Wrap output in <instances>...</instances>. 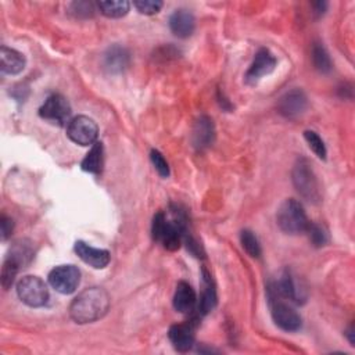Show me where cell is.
<instances>
[{"label":"cell","instance_id":"cell-1","mask_svg":"<svg viewBox=\"0 0 355 355\" xmlns=\"http://www.w3.org/2000/svg\"><path fill=\"white\" fill-rule=\"evenodd\" d=\"M110 308L108 293L101 287H89L80 291L69 305V315L79 324L101 319Z\"/></svg>","mask_w":355,"mask_h":355},{"label":"cell","instance_id":"cell-2","mask_svg":"<svg viewBox=\"0 0 355 355\" xmlns=\"http://www.w3.org/2000/svg\"><path fill=\"white\" fill-rule=\"evenodd\" d=\"M184 233H187L186 222L166 220L164 212H157L154 215L151 223V236L153 240L161 243L165 250L176 251L183 241Z\"/></svg>","mask_w":355,"mask_h":355},{"label":"cell","instance_id":"cell-3","mask_svg":"<svg viewBox=\"0 0 355 355\" xmlns=\"http://www.w3.org/2000/svg\"><path fill=\"white\" fill-rule=\"evenodd\" d=\"M277 226L287 234L305 233L309 220L304 211V207L294 198L284 200L276 214Z\"/></svg>","mask_w":355,"mask_h":355},{"label":"cell","instance_id":"cell-4","mask_svg":"<svg viewBox=\"0 0 355 355\" xmlns=\"http://www.w3.org/2000/svg\"><path fill=\"white\" fill-rule=\"evenodd\" d=\"M293 184L298 194L309 201L318 202L320 200V187L312 165L306 158H298L293 168Z\"/></svg>","mask_w":355,"mask_h":355},{"label":"cell","instance_id":"cell-5","mask_svg":"<svg viewBox=\"0 0 355 355\" xmlns=\"http://www.w3.org/2000/svg\"><path fill=\"white\" fill-rule=\"evenodd\" d=\"M17 295L28 306L40 308L49 300V288L37 276H24L17 283Z\"/></svg>","mask_w":355,"mask_h":355},{"label":"cell","instance_id":"cell-6","mask_svg":"<svg viewBox=\"0 0 355 355\" xmlns=\"http://www.w3.org/2000/svg\"><path fill=\"white\" fill-rule=\"evenodd\" d=\"M269 304H270V313L273 322L284 331H297L301 329L302 320L298 312L291 308L288 304L283 302L280 297L269 294Z\"/></svg>","mask_w":355,"mask_h":355},{"label":"cell","instance_id":"cell-7","mask_svg":"<svg viewBox=\"0 0 355 355\" xmlns=\"http://www.w3.org/2000/svg\"><path fill=\"white\" fill-rule=\"evenodd\" d=\"M67 135L73 143L79 146H90L97 140L98 128L92 118L86 115H78L68 122Z\"/></svg>","mask_w":355,"mask_h":355},{"label":"cell","instance_id":"cell-8","mask_svg":"<svg viewBox=\"0 0 355 355\" xmlns=\"http://www.w3.org/2000/svg\"><path fill=\"white\" fill-rule=\"evenodd\" d=\"M79 282H80V272L75 265H60V266H55L49 273L50 286L61 294L73 293L78 288Z\"/></svg>","mask_w":355,"mask_h":355},{"label":"cell","instance_id":"cell-9","mask_svg":"<svg viewBox=\"0 0 355 355\" xmlns=\"http://www.w3.org/2000/svg\"><path fill=\"white\" fill-rule=\"evenodd\" d=\"M39 115L43 119H47L50 122H54L62 126L67 122H69L71 105L64 96L54 93L44 100L43 105L39 108Z\"/></svg>","mask_w":355,"mask_h":355},{"label":"cell","instance_id":"cell-10","mask_svg":"<svg viewBox=\"0 0 355 355\" xmlns=\"http://www.w3.org/2000/svg\"><path fill=\"white\" fill-rule=\"evenodd\" d=\"M26 257H32L31 251L25 244L21 243H17V245H14L11 252L6 257L1 268V286L4 290H8L12 286L21 265H24L26 261Z\"/></svg>","mask_w":355,"mask_h":355},{"label":"cell","instance_id":"cell-11","mask_svg":"<svg viewBox=\"0 0 355 355\" xmlns=\"http://www.w3.org/2000/svg\"><path fill=\"white\" fill-rule=\"evenodd\" d=\"M277 64L276 57L268 50V49H261L257 51L250 68L247 69L244 79L247 83L254 85L257 83L262 76L269 75Z\"/></svg>","mask_w":355,"mask_h":355},{"label":"cell","instance_id":"cell-12","mask_svg":"<svg viewBox=\"0 0 355 355\" xmlns=\"http://www.w3.org/2000/svg\"><path fill=\"white\" fill-rule=\"evenodd\" d=\"M308 105V98L305 93L300 89H293L287 93H284L279 101H277V111L284 118L294 119L300 116Z\"/></svg>","mask_w":355,"mask_h":355},{"label":"cell","instance_id":"cell-13","mask_svg":"<svg viewBox=\"0 0 355 355\" xmlns=\"http://www.w3.org/2000/svg\"><path fill=\"white\" fill-rule=\"evenodd\" d=\"M198 319H193L189 323L172 324L168 331V337L173 348L179 352H187L194 345V323Z\"/></svg>","mask_w":355,"mask_h":355},{"label":"cell","instance_id":"cell-14","mask_svg":"<svg viewBox=\"0 0 355 355\" xmlns=\"http://www.w3.org/2000/svg\"><path fill=\"white\" fill-rule=\"evenodd\" d=\"M76 255L87 265H90L92 268L94 269H103L105 268L108 263H110V259H111V255L107 250H103V248H96V247H92L89 245L87 243L82 241V240H78L75 243V247H73Z\"/></svg>","mask_w":355,"mask_h":355},{"label":"cell","instance_id":"cell-15","mask_svg":"<svg viewBox=\"0 0 355 355\" xmlns=\"http://www.w3.org/2000/svg\"><path fill=\"white\" fill-rule=\"evenodd\" d=\"M193 146L197 150H204L209 146H212L215 140V126L209 116L201 115L193 126V135H191Z\"/></svg>","mask_w":355,"mask_h":355},{"label":"cell","instance_id":"cell-16","mask_svg":"<svg viewBox=\"0 0 355 355\" xmlns=\"http://www.w3.org/2000/svg\"><path fill=\"white\" fill-rule=\"evenodd\" d=\"M129 62H130L129 51L119 44H114L108 47V50L104 53L103 65H104V69L110 73L123 72L129 67Z\"/></svg>","mask_w":355,"mask_h":355},{"label":"cell","instance_id":"cell-17","mask_svg":"<svg viewBox=\"0 0 355 355\" xmlns=\"http://www.w3.org/2000/svg\"><path fill=\"white\" fill-rule=\"evenodd\" d=\"M197 295L194 288L187 282H179L173 294V308L180 313H190L196 311Z\"/></svg>","mask_w":355,"mask_h":355},{"label":"cell","instance_id":"cell-18","mask_svg":"<svg viewBox=\"0 0 355 355\" xmlns=\"http://www.w3.org/2000/svg\"><path fill=\"white\" fill-rule=\"evenodd\" d=\"M194 26L196 21L193 14L184 8L175 10V12L169 17V28L178 37H189L194 32Z\"/></svg>","mask_w":355,"mask_h":355},{"label":"cell","instance_id":"cell-19","mask_svg":"<svg viewBox=\"0 0 355 355\" xmlns=\"http://www.w3.org/2000/svg\"><path fill=\"white\" fill-rule=\"evenodd\" d=\"M202 280H204V290L201 293L200 300L197 301L196 311L198 316L207 315L209 311H212L216 305V290L215 284L211 279V275L207 269H202Z\"/></svg>","mask_w":355,"mask_h":355},{"label":"cell","instance_id":"cell-20","mask_svg":"<svg viewBox=\"0 0 355 355\" xmlns=\"http://www.w3.org/2000/svg\"><path fill=\"white\" fill-rule=\"evenodd\" d=\"M0 68L1 72L8 75H17L25 68V57L22 53L1 46L0 49Z\"/></svg>","mask_w":355,"mask_h":355},{"label":"cell","instance_id":"cell-21","mask_svg":"<svg viewBox=\"0 0 355 355\" xmlns=\"http://www.w3.org/2000/svg\"><path fill=\"white\" fill-rule=\"evenodd\" d=\"M103 164H104V147L101 141H96L94 144H92V148L82 159L80 166L85 172L98 175L103 171Z\"/></svg>","mask_w":355,"mask_h":355},{"label":"cell","instance_id":"cell-22","mask_svg":"<svg viewBox=\"0 0 355 355\" xmlns=\"http://www.w3.org/2000/svg\"><path fill=\"white\" fill-rule=\"evenodd\" d=\"M98 10L108 18H121L129 11V1L126 0H103L97 3Z\"/></svg>","mask_w":355,"mask_h":355},{"label":"cell","instance_id":"cell-23","mask_svg":"<svg viewBox=\"0 0 355 355\" xmlns=\"http://www.w3.org/2000/svg\"><path fill=\"white\" fill-rule=\"evenodd\" d=\"M312 61L315 68L322 72L327 73L331 69V61L329 57V53L323 47L322 43H313L312 46Z\"/></svg>","mask_w":355,"mask_h":355},{"label":"cell","instance_id":"cell-24","mask_svg":"<svg viewBox=\"0 0 355 355\" xmlns=\"http://www.w3.org/2000/svg\"><path fill=\"white\" fill-rule=\"evenodd\" d=\"M240 241H241V245L244 248V251L252 257V258H258L261 255V245H259V241L257 239V236L248 230V229H244L241 230L240 233Z\"/></svg>","mask_w":355,"mask_h":355},{"label":"cell","instance_id":"cell-25","mask_svg":"<svg viewBox=\"0 0 355 355\" xmlns=\"http://www.w3.org/2000/svg\"><path fill=\"white\" fill-rule=\"evenodd\" d=\"M304 137L309 146V148L320 158V159H326V147L324 143L322 140V137L313 132V130H305L304 132Z\"/></svg>","mask_w":355,"mask_h":355},{"label":"cell","instance_id":"cell-26","mask_svg":"<svg viewBox=\"0 0 355 355\" xmlns=\"http://www.w3.org/2000/svg\"><path fill=\"white\" fill-rule=\"evenodd\" d=\"M305 233H308V237L315 247H322L327 243V233L324 232V229L322 226H319L316 223L309 222Z\"/></svg>","mask_w":355,"mask_h":355},{"label":"cell","instance_id":"cell-27","mask_svg":"<svg viewBox=\"0 0 355 355\" xmlns=\"http://www.w3.org/2000/svg\"><path fill=\"white\" fill-rule=\"evenodd\" d=\"M133 6L136 7V10L140 14L154 15L161 10L162 1H158V0H139V1H133Z\"/></svg>","mask_w":355,"mask_h":355},{"label":"cell","instance_id":"cell-28","mask_svg":"<svg viewBox=\"0 0 355 355\" xmlns=\"http://www.w3.org/2000/svg\"><path fill=\"white\" fill-rule=\"evenodd\" d=\"M150 159L155 168V171L158 172L159 176L162 178H168L169 176V165L165 159V157L158 151V150H151L150 153Z\"/></svg>","mask_w":355,"mask_h":355},{"label":"cell","instance_id":"cell-29","mask_svg":"<svg viewBox=\"0 0 355 355\" xmlns=\"http://www.w3.org/2000/svg\"><path fill=\"white\" fill-rule=\"evenodd\" d=\"M72 12H75L78 17H92L94 12L93 4L89 1H78V3H72L71 6Z\"/></svg>","mask_w":355,"mask_h":355},{"label":"cell","instance_id":"cell-30","mask_svg":"<svg viewBox=\"0 0 355 355\" xmlns=\"http://www.w3.org/2000/svg\"><path fill=\"white\" fill-rule=\"evenodd\" d=\"M12 229H14L12 219L6 215H1V239L7 240L11 236Z\"/></svg>","mask_w":355,"mask_h":355},{"label":"cell","instance_id":"cell-31","mask_svg":"<svg viewBox=\"0 0 355 355\" xmlns=\"http://www.w3.org/2000/svg\"><path fill=\"white\" fill-rule=\"evenodd\" d=\"M313 6V8H315V14H318V15H322L323 12H324V10L327 8V3L326 1H316V3H313L312 4Z\"/></svg>","mask_w":355,"mask_h":355},{"label":"cell","instance_id":"cell-32","mask_svg":"<svg viewBox=\"0 0 355 355\" xmlns=\"http://www.w3.org/2000/svg\"><path fill=\"white\" fill-rule=\"evenodd\" d=\"M345 334H347V337H348V341H349V344H351V345H355V344H354V343H355V340H354V326H352V324H351V326L347 329Z\"/></svg>","mask_w":355,"mask_h":355},{"label":"cell","instance_id":"cell-33","mask_svg":"<svg viewBox=\"0 0 355 355\" xmlns=\"http://www.w3.org/2000/svg\"><path fill=\"white\" fill-rule=\"evenodd\" d=\"M218 98H219V103H222V96H220V93H218ZM225 110H230L232 108V105H230V103L226 100V98H223V105H222Z\"/></svg>","mask_w":355,"mask_h":355}]
</instances>
